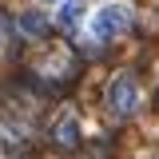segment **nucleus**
<instances>
[{
    "label": "nucleus",
    "mask_w": 159,
    "mask_h": 159,
    "mask_svg": "<svg viewBox=\"0 0 159 159\" xmlns=\"http://www.w3.org/2000/svg\"><path fill=\"white\" fill-rule=\"evenodd\" d=\"M48 28H52V20L44 16V12H36V8H32V12H20V32L28 40H44Z\"/></svg>",
    "instance_id": "3"
},
{
    "label": "nucleus",
    "mask_w": 159,
    "mask_h": 159,
    "mask_svg": "<svg viewBox=\"0 0 159 159\" xmlns=\"http://www.w3.org/2000/svg\"><path fill=\"white\" fill-rule=\"evenodd\" d=\"M107 107L116 111V116H131L139 107V84L131 72H119L111 84H107Z\"/></svg>",
    "instance_id": "2"
},
{
    "label": "nucleus",
    "mask_w": 159,
    "mask_h": 159,
    "mask_svg": "<svg viewBox=\"0 0 159 159\" xmlns=\"http://www.w3.org/2000/svg\"><path fill=\"white\" fill-rule=\"evenodd\" d=\"M40 4H64V0H40Z\"/></svg>",
    "instance_id": "6"
},
{
    "label": "nucleus",
    "mask_w": 159,
    "mask_h": 159,
    "mask_svg": "<svg viewBox=\"0 0 159 159\" xmlns=\"http://www.w3.org/2000/svg\"><path fill=\"white\" fill-rule=\"evenodd\" d=\"M0 40H4V24H0Z\"/></svg>",
    "instance_id": "7"
},
{
    "label": "nucleus",
    "mask_w": 159,
    "mask_h": 159,
    "mask_svg": "<svg viewBox=\"0 0 159 159\" xmlns=\"http://www.w3.org/2000/svg\"><path fill=\"white\" fill-rule=\"evenodd\" d=\"M84 12H88V0H64V4L56 8V24L60 28H76Z\"/></svg>",
    "instance_id": "4"
},
{
    "label": "nucleus",
    "mask_w": 159,
    "mask_h": 159,
    "mask_svg": "<svg viewBox=\"0 0 159 159\" xmlns=\"http://www.w3.org/2000/svg\"><path fill=\"white\" fill-rule=\"evenodd\" d=\"M127 28H131V4H127V0H107V4H99L96 12L88 16V32H92L99 44L123 36Z\"/></svg>",
    "instance_id": "1"
},
{
    "label": "nucleus",
    "mask_w": 159,
    "mask_h": 159,
    "mask_svg": "<svg viewBox=\"0 0 159 159\" xmlns=\"http://www.w3.org/2000/svg\"><path fill=\"white\" fill-rule=\"evenodd\" d=\"M52 139L60 147H76L80 143V127H76V116H60V123L52 127Z\"/></svg>",
    "instance_id": "5"
}]
</instances>
